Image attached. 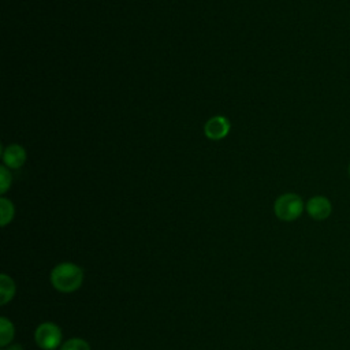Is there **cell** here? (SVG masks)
Returning <instances> with one entry per match:
<instances>
[{
    "label": "cell",
    "instance_id": "6da1fadb",
    "mask_svg": "<svg viewBox=\"0 0 350 350\" xmlns=\"http://www.w3.org/2000/svg\"><path fill=\"white\" fill-rule=\"evenodd\" d=\"M83 280V271L71 262H63L51 272L52 286L62 293H71L79 288Z\"/></svg>",
    "mask_w": 350,
    "mask_h": 350
},
{
    "label": "cell",
    "instance_id": "7a4b0ae2",
    "mask_svg": "<svg viewBox=\"0 0 350 350\" xmlns=\"http://www.w3.org/2000/svg\"><path fill=\"white\" fill-rule=\"evenodd\" d=\"M275 215L283 221H293L304 212V201L298 194L284 193L276 198L273 205Z\"/></svg>",
    "mask_w": 350,
    "mask_h": 350
},
{
    "label": "cell",
    "instance_id": "3957f363",
    "mask_svg": "<svg viewBox=\"0 0 350 350\" xmlns=\"http://www.w3.org/2000/svg\"><path fill=\"white\" fill-rule=\"evenodd\" d=\"M62 340V331L53 323H42L36 329V342L41 349L52 350L59 346Z\"/></svg>",
    "mask_w": 350,
    "mask_h": 350
},
{
    "label": "cell",
    "instance_id": "277c9868",
    "mask_svg": "<svg viewBox=\"0 0 350 350\" xmlns=\"http://www.w3.org/2000/svg\"><path fill=\"white\" fill-rule=\"evenodd\" d=\"M306 212L314 220H325L332 212V204L324 196H314L306 202Z\"/></svg>",
    "mask_w": 350,
    "mask_h": 350
},
{
    "label": "cell",
    "instance_id": "5b68a950",
    "mask_svg": "<svg viewBox=\"0 0 350 350\" xmlns=\"http://www.w3.org/2000/svg\"><path fill=\"white\" fill-rule=\"evenodd\" d=\"M230 122L227 118L224 116H213L211 118L205 126H204V133L209 139L217 141V139H223L227 137V134L230 133Z\"/></svg>",
    "mask_w": 350,
    "mask_h": 350
},
{
    "label": "cell",
    "instance_id": "8992f818",
    "mask_svg": "<svg viewBox=\"0 0 350 350\" xmlns=\"http://www.w3.org/2000/svg\"><path fill=\"white\" fill-rule=\"evenodd\" d=\"M3 161L8 168L16 170L26 161V150L21 145H10L3 152Z\"/></svg>",
    "mask_w": 350,
    "mask_h": 350
},
{
    "label": "cell",
    "instance_id": "52a82bcc",
    "mask_svg": "<svg viewBox=\"0 0 350 350\" xmlns=\"http://www.w3.org/2000/svg\"><path fill=\"white\" fill-rule=\"evenodd\" d=\"M15 293V284L5 273L0 276V304H7Z\"/></svg>",
    "mask_w": 350,
    "mask_h": 350
},
{
    "label": "cell",
    "instance_id": "ba28073f",
    "mask_svg": "<svg viewBox=\"0 0 350 350\" xmlns=\"http://www.w3.org/2000/svg\"><path fill=\"white\" fill-rule=\"evenodd\" d=\"M12 336H14V325L5 317H1L0 319V345L5 346L7 343L11 342Z\"/></svg>",
    "mask_w": 350,
    "mask_h": 350
},
{
    "label": "cell",
    "instance_id": "9c48e42d",
    "mask_svg": "<svg viewBox=\"0 0 350 350\" xmlns=\"http://www.w3.org/2000/svg\"><path fill=\"white\" fill-rule=\"evenodd\" d=\"M0 216H1V226H7L14 217V205L10 200L1 198L0 200Z\"/></svg>",
    "mask_w": 350,
    "mask_h": 350
},
{
    "label": "cell",
    "instance_id": "30bf717a",
    "mask_svg": "<svg viewBox=\"0 0 350 350\" xmlns=\"http://www.w3.org/2000/svg\"><path fill=\"white\" fill-rule=\"evenodd\" d=\"M62 350H90V346H89L88 342H85L83 339L72 338V339H68V340L62 346Z\"/></svg>",
    "mask_w": 350,
    "mask_h": 350
},
{
    "label": "cell",
    "instance_id": "8fae6325",
    "mask_svg": "<svg viewBox=\"0 0 350 350\" xmlns=\"http://www.w3.org/2000/svg\"><path fill=\"white\" fill-rule=\"evenodd\" d=\"M11 186V174L5 167L0 168V193H5Z\"/></svg>",
    "mask_w": 350,
    "mask_h": 350
},
{
    "label": "cell",
    "instance_id": "7c38bea8",
    "mask_svg": "<svg viewBox=\"0 0 350 350\" xmlns=\"http://www.w3.org/2000/svg\"><path fill=\"white\" fill-rule=\"evenodd\" d=\"M8 350H23L21 346H12L11 349H8Z\"/></svg>",
    "mask_w": 350,
    "mask_h": 350
},
{
    "label": "cell",
    "instance_id": "4fadbf2b",
    "mask_svg": "<svg viewBox=\"0 0 350 350\" xmlns=\"http://www.w3.org/2000/svg\"><path fill=\"white\" fill-rule=\"evenodd\" d=\"M349 176H350V164H349Z\"/></svg>",
    "mask_w": 350,
    "mask_h": 350
}]
</instances>
